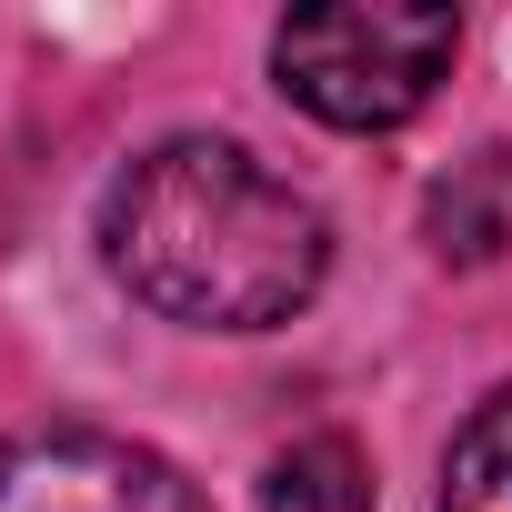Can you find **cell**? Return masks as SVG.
Wrapping results in <instances>:
<instances>
[{"label":"cell","instance_id":"obj_1","mask_svg":"<svg viewBox=\"0 0 512 512\" xmlns=\"http://www.w3.org/2000/svg\"><path fill=\"white\" fill-rule=\"evenodd\" d=\"M101 262L161 322L272 332L322 292L332 231L241 141H161L101 201Z\"/></svg>","mask_w":512,"mask_h":512},{"label":"cell","instance_id":"obj_2","mask_svg":"<svg viewBox=\"0 0 512 512\" xmlns=\"http://www.w3.org/2000/svg\"><path fill=\"white\" fill-rule=\"evenodd\" d=\"M452 51H462V21L422 11V0H322L272 31L282 91L332 131H402L442 91Z\"/></svg>","mask_w":512,"mask_h":512},{"label":"cell","instance_id":"obj_3","mask_svg":"<svg viewBox=\"0 0 512 512\" xmlns=\"http://www.w3.org/2000/svg\"><path fill=\"white\" fill-rule=\"evenodd\" d=\"M0 512H211V502L121 432H11Z\"/></svg>","mask_w":512,"mask_h":512},{"label":"cell","instance_id":"obj_4","mask_svg":"<svg viewBox=\"0 0 512 512\" xmlns=\"http://www.w3.org/2000/svg\"><path fill=\"white\" fill-rule=\"evenodd\" d=\"M422 231H432L442 262H502V251H512V151H472L432 191Z\"/></svg>","mask_w":512,"mask_h":512},{"label":"cell","instance_id":"obj_5","mask_svg":"<svg viewBox=\"0 0 512 512\" xmlns=\"http://www.w3.org/2000/svg\"><path fill=\"white\" fill-rule=\"evenodd\" d=\"M442 512H512V382L462 422V442L442 462Z\"/></svg>","mask_w":512,"mask_h":512},{"label":"cell","instance_id":"obj_6","mask_svg":"<svg viewBox=\"0 0 512 512\" xmlns=\"http://www.w3.org/2000/svg\"><path fill=\"white\" fill-rule=\"evenodd\" d=\"M362 502L372 492H362L352 442H302V452L272 462V512H362Z\"/></svg>","mask_w":512,"mask_h":512}]
</instances>
